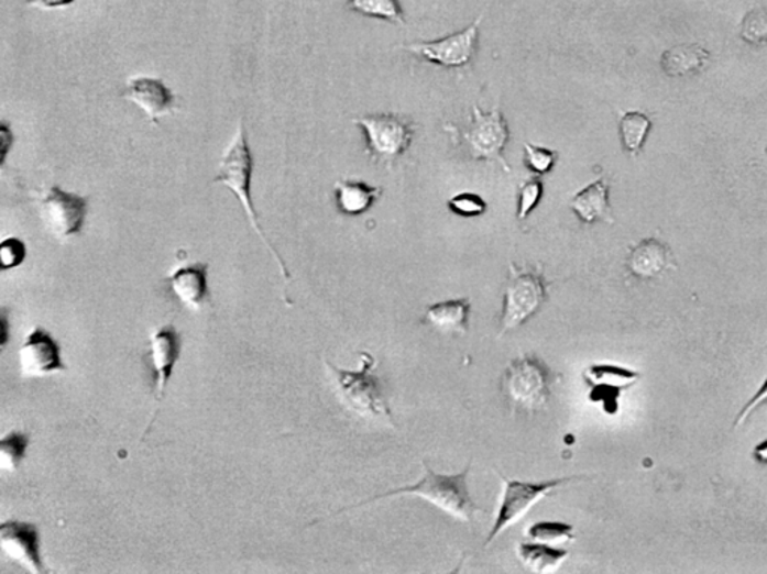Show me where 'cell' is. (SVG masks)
<instances>
[{
	"instance_id": "18",
	"label": "cell",
	"mask_w": 767,
	"mask_h": 574,
	"mask_svg": "<svg viewBox=\"0 0 767 574\" xmlns=\"http://www.w3.org/2000/svg\"><path fill=\"white\" fill-rule=\"evenodd\" d=\"M609 190H611L609 181L605 178H599L573 195V198L570 199V207L580 222L584 224L613 223Z\"/></svg>"
},
{
	"instance_id": "21",
	"label": "cell",
	"mask_w": 767,
	"mask_h": 574,
	"mask_svg": "<svg viewBox=\"0 0 767 574\" xmlns=\"http://www.w3.org/2000/svg\"><path fill=\"white\" fill-rule=\"evenodd\" d=\"M711 54L699 44H679L666 49L661 56V68L671 78L690 77L704 69Z\"/></svg>"
},
{
	"instance_id": "26",
	"label": "cell",
	"mask_w": 767,
	"mask_h": 574,
	"mask_svg": "<svg viewBox=\"0 0 767 574\" xmlns=\"http://www.w3.org/2000/svg\"><path fill=\"white\" fill-rule=\"evenodd\" d=\"M528 538L543 543L568 542L574 539V527L566 522H537L529 527Z\"/></svg>"
},
{
	"instance_id": "15",
	"label": "cell",
	"mask_w": 767,
	"mask_h": 574,
	"mask_svg": "<svg viewBox=\"0 0 767 574\" xmlns=\"http://www.w3.org/2000/svg\"><path fill=\"white\" fill-rule=\"evenodd\" d=\"M123 98L139 107L152 123L172 114L176 99L163 80L151 77H136L128 81Z\"/></svg>"
},
{
	"instance_id": "22",
	"label": "cell",
	"mask_w": 767,
	"mask_h": 574,
	"mask_svg": "<svg viewBox=\"0 0 767 574\" xmlns=\"http://www.w3.org/2000/svg\"><path fill=\"white\" fill-rule=\"evenodd\" d=\"M519 559L534 573H549L557 570L568 559L566 549L551 548L546 543H522Z\"/></svg>"
},
{
	"instance_id": "23",
	"label": "cell",
	"mask_w": 767,
	"mask_h": 574,
	"mask_svg": "<svg viewBox=\"0 0 767 574\" xmlns=\"http://www.w3.org/2000/svg\"><path fill=\"white\" fill-rule=\"evenodd\" d=\"M650 128H653V122L644 112L629 111L622 114L620 120L621 143L628 155H640Z\"/></svg>"
},
{
	"instance_id": "20",
	"label": "cell",
	"mask_w": 767,
	"mask_h": 574,
	"mask_svg": "<svg viewBox=\"0 0 767 574\" xmlns=\"http://www.w3.org/2000/svg\"><path fill=\"white\" fill-rule=\"evenodd\" d=\"M470 298H456L426 307L425 320L438 331L467 334L470 328Z\"/></svg>"
},
{
	"instance_id": "16",
	"label": "cell",
	"mask_w": 767,
	"mask_h": 574,
	"mask_svg": "<svg viewBox=\"0 0 767 574\" xmlns=\"http://www.w3.org/2000/svg\"><path fill=\"white\" fill-rule=\"evenodd\" d=\"M673 265V255L669 245L658 239L642 240L634 245L627 257L628 272L640 280H650L661 276Z\"/></svg>"
},
{
	"instance_id": "32",
	"label": "cell",
	"mask_w": 767,
	"mask_h": 574,
	"mask_svg": "<svg viewBox=\"0 0 767 574\" xmlns=\"http://www.w3.org/2000/svg\"><path fill=\"white\" fill-rule=\"evenodd\" d=\"M767 402V377L765 378V382H763V385L760 386V389L757 390L756 394H754V397L749 399L748 402L744 406V409L739 411V415L736 416L735 423H733V428L741 427L742 423H745V420L749 418L758 409V407H761L763 405H766Z\"/></svg>"
},
{
	"instance_id": "3",
	"label": "cell",
	"mask_w": 767,
	"mask_h": 574,
	"mask_svg": "<svg viewBox=\"0 0 767 574\" xmlns=\"http://www.w3.org/2000/svg\"><path fill=\"white\" fill-rule=\"evenodd\" d=\"M443 131L449 133L456 144L465 147L471 159L495 162L505 173H512L504 157L505 145L509 140V129L501 112L500 103L496 102L489 112H483L479 106H474L468 128L460 129L454 124L446 123Z\"/></svg>"
},
{
	"instance_id": "8",
	"label": "cell",
	"mask_w": 767,
	"mask_h": 574,
	"mask_svg": "<svg viewBox=\"0 0 767 574\" xmlns=\"http://www.w3.org/2000/svg\"><path fill=\"white\" fill-rule=\"evenodd\" d=\"M497 474L504 482L503 497H501L500 509L496 511L495 522L489 532L484 548L489 547L501 532L519 522L528 514L530 507L537 505L546 495L563 485L571 484L576 478H580V476H571L554 478V481L522 482L504 477L501 473Z\"/></svg>"
},
{
	"instance_id": "33",
	"label": "cell",
	"mask_w": 767,
	"mask_h": 574,
	"mask_svg": "<svg viewBox=\"0 0 767 574\" xmlns=\"http://www.w3.org/2000/svg\"><path fill=\"white\" fill-rule=\"evenodd\" d=\"M76 0H26V5L40 8V10H57L73 5Z\"/></svg>"
},
{
	"instance_id": "25",
	"label": "cell",
	"mask_w": 767,
	"mask_h": 574,
	"mask_svg": "<svg viewBox=\"0 0 767 574\" xmlns=\"http://www.w3.org/2000/svg\"><path fill=\"white\" fill-rule=\"evenodd\" d=\"M31 435L23 431H10L0 440V468L14 473L26 457Z\"/></svg>"
},
{
	"instance_id": "5",
	"label": "cell",
	"mask_w": 767,
	"mask_h": 574,
	"mask_svg": "<svg viewBox=\"0 0 767 574\" xmlns=\"http://www.w3.org/2000/svg\"><path fill=\"white\" fill-rule=\"evenodd\" d=\"M360 357H362V367L359 372L335 367L330 362H326V365L333 374L336 386H338L343 402L354 413L366 419L392 422V411L385 401L380 378L373 373V367L376 364L375 357L368 352L360 353Z\"/></svg>"
},
{
	"instance_id": "31",
	"label": "cell",
	"mask_w": 767,
	"mask_h": 574,
	"mask_svg": "<svg viewBox=\"0 0 767 574\" xmlns=\"http://www.w3.org/2000/svg\"><path fill=\"white\" fill-rule=\"evenodd\" d=\"M26 244H24V241L17 239V236H10V239L3 240L2 244H0V264H2L3 272L22 265L26 261Z\"/></svg>"
},
{
	"instance_id": "14",
	"label": "cell",
	"mask_w": 767,
	"mask_h": 574,
	"mask_svg": "<svg viewBox=\"0 0 767 574\" xmlns=\"http://www.w3.org/2000/svg\"><path fill=\"white\" fill-rule=\"evenodd\" d=\"M182 341L174 324H164L151 336V356L153 376H155V402L160 405L172 380L174 368L180 360Z\"/></svg>"
},
{
	"instance_id": "4",
	"label": "cell",
	"mask_w": 767,
	"mask_h": 574,
	"mask_svg": "<svg viewBox=\"0 0 767 574\" xmlns=\"http://www.w3.org/2000/svg\"><path fill=\"white\" fill-rule=\"evenodd\" d=\"M508 269L497 336H503L505 332L521 327L537 314L547 301L549 290V282L543 274L541 265L537 268H517L512 262Z\"/></svg>"
},
{
	"instance_id": "30",
	"label": "cell",
	"mask_w": 767,
	"mask_h": 574,
	"mask_svg": "<svg viewBox=\"0 0 767 574\" xmlns=\"http://www.w3.org/2000/svg\"><path fill=\"white\" fill-rule=\"evenodd\" d=\"M742 40L754 47L767 44V12L763 10L749 11L742 22Z\"/></svg>"
},
{
	"instance_id": "10",
	"label": "cell",
	"mask_w": 767,
	"mask_h": 574,
	"mask_svg": "<svg viewBox=\"0 0 767 574\" xmlns=\"http://www.w3.org/2000/svg\"><path fill=\"white\" fill-rule=\"evenodd\" d=\"M89 198L53 186L40 202V216L45 229L57 240L81 234L85 228Z\"/></svg>"
},
{
	"instance_id": "7",
	"label": "cell",
	"mask_w": 767,
	"mask_h": 574,
	"mask_svg": "<svg viewBox=\"0 0 767 574\" xmlns=\"http://www.w3.org/2000/svg\"><path fill=\"white\" fill-rule=\"evenodd\" d=\"M352 123L362 128L371 159L387 169H392L395 162L412 147L416 135L414 123L388 112L362 115L352 119Z\"/></svg>"
},
{
	"instance_id": "17",
	"label": "cell",
	"mask_w": 767,
	"mask_h": 574,
	"mask_svg": "<svg viewBox=\"0 0 767 574\" xmlns=\"http://www.w3.org/2000/svg\"><path fill=\"white\" fill-rule=\"evenodd\" d=\"M209 266L197 262L180 266L168 277L174 297L189 309H198L209 299Z\"/></svg>"
},
{
	"instance_id": "29",
	"label": "cell",
	"mask_w": 767,
	"mask_h": 574,
	"mask_svg": "<svg viewBox=\"0 0 767 574\" xmlns=\"http://www.w3.org/2000/svg\"><path fill=\"white\" fill-rule=\"evenodd\" d=\"M447 207L451 213L460 216V218H480L487 213V202L480 197L479 194L472 191H462L454 195L447 201Z\"/></svg>"
},
{
	"instance_id": "28",
	"label": "cell",
	"mask_w": 767,
	"mask_h": 574,
	"mask_svg": "<svg viewBox=\"0 0 767 574\" xmlns=\"http://www.w3.org/2000/svg\"><path fill=\"white\" fill-rule=\"evenodd\" d=\"M524 152L526 166H528L530 173L537 174V176L549 174L557 165L559 157L558 152H555V150L530 143L524 144Z\"/></svg>"
},
{
	"instance_id": "9",
	"label": "cell",
	"mask_w": 767,
	"mask_h": 574,
	"mask_svg": "<svg viewBox=\"0 0 767 574\" xmlns=\"http://www.w3.org/2000/svg\"><path fill=\"white\" fill-rule=\"evenodd\" d=\"M486 11L476 16L475 22L463 31L451 33L442 40L430 43H412L399 45L402 52L412 53L429 64L447 69H463L474 60L479 48L480 26Z\"/></svg>"
},
{
	"instance_id": "13",
	"label": "cell",
	"mask_w": 767,
	"mask_h": 574,
	"mask_svg": "<svg viewBox=\"0 0 767 574\" xmlns=\"http://www.w3.org/2000/svg\"><path fill=\"white\" fill-rule=\"evenodd\" d=\"M591 386V401L601 402L607 413L620 410V398L624 390L640 380V374L616 365H592L583 374Z\"/></svg>"
},
{
	"instance_id": "34",
	"label": "cell",
	"mask_w": 767,
	"mask_h": 574,
	"mask_svg": "<svg viewBox=\"0 0 767 574\" xmlns=\"http://www.w3.org/2000/svg\"><path fill=\"white\" fill-rule=\"evenodd\" d=\"M753 456L758 464L767 465V440L754 448Z\"/></svg>"
},
{
	"instance_id": "6",
	"label": "cell",
	"mask_w": 767,
	"mask_h": 574,
	"mask_svg": "<svg viewBox=\"0 0 767 574\" xmlns=\"http://www.w3.org/2000/svg\"><path fill=\"white\" fill-rule=\"evenodd\" d=\"M554 374L537 355L509 362L503 377V393L513 409L534 411L549 402Z\"/></svg>"
},
{
	"instance_id": "24",
	"label": "cell",
	"mask_w": 767,
	"mask_h": 574,
	"mask_svg": "<svg viewBox=\"0 0 767 574\" xmlns=\"http://www.w3.org/2000/svg\"><path fill=\"white\" fill-rule=\"evenodd\" d=\"M347 8L363 16L406 26L404 10L397 0H348Z\"/></svg>"
},
{
	"instance_id": "12",
	"label": "cell",
	"mask_w": 767,
	"mask_h": 574,
	"mask_svg": "<svg viewBox=\"0 0 767 574\" xmlns=\"http://www.w3.org/2000/svg\"><path fill=\"white\" fill-rule=\"evenodd\" d=\"M0 551L28 572H45L41 556V536L35 523L26 521H7L0 526Z\"/></svg>"
},
{
	"instance_id": "19",
	"label": "cell",
	"mask_w": 767,
	"mask_h": 574,
	"mask_svg": "<svg viewBox=\"0 0 767 574\" xmlns=\"http://www.w3.org/2000/svg\"><path fill=\"white\" fill-rule=\"evenodd\" d=\"M383 195V187L369 186L362 180H339L335 185L336 207L339 213L359 218L373 207Z\"/></svg>"
},
{
	"instance_id": "27",
	"label": "cell",
	"mask_w": 767,
	"mask_h": 574,
	"mask_svg": "<svg viewBox=\"0 0 767 574\" xmlns=\"http://www.w3.org/2000/svg\"><path fill=\"white\" fill-rule=\"evenodd\" d=\"M545 194V185L540 177H533L522 183L519 194H517V220L524 222L528 216L538 207Z\"/></svg>"
},
{
	"instance_id": "1",
	"label": "cell",
	"mask_w": 767,
	"mask_h": 574,
	"mask_svg": "<svg viewBox=\"0 0 767 574\" xmlns=\"http://www.w3.org/2000/svg\"><path fill=\"white\" fill-rule=\"evenodd\" d=\"M470 465L462 473L458 474H437L425 464V476L416 485L404 486L388 490V493L375 495L359 503V505L347 507L341 510H352L357 507L371 505V503L385 500V498L397 497V495H417L423 500L429 501L430 505L438 507L447 515L454 516L460 521L471 522L474 519L476 511L481 510L472 500L470 489H468V474H470Z\"/></svg>"
},
{
	"instance_id": "2",
	"label": "cell",
	"mask_w": 767,
	"mask_h": 574,
	"mask_svg": "<svg viewBox=\"0 0 767 574\" xmlns=\"http://www.w3.org/2000/svg\"><path fill=\"white\" fill-rule=\"evenodd\" d=\"M252 173H254V156H252L251 150H249L243 122H240L233 140L228 144L226 153H223L222 159L219 162V174L215 177L213 181L221 183V185L228 187L231 194L238 198V201L242 203L249 223L254 228L256 235L263 241L265 247L272 253V256L275 257L277 265H280L282 276L287 280L289 274L287 268H285L284 261H282L280 253L269 243L267 236L264 235L263 229L260 227L259 213H256L254 203H252Z\"/></svg>"
},
{
	"instance_id": "11",
	"label": "cell",
	"mask_w": 767,
	"mask_h": 574,
	"mask_svg": "<svg viewBox=\"0 0 767 574\" xmlns=\"http://www.w3.org/2000/svg\"><path fill=\"white\" fill-rule=\"evenodd\" d=\"M19 365L20 374L26 378L66 372L61 344L43 327L29 332L19 351Z\"/></svg>"
}]
</instances>
